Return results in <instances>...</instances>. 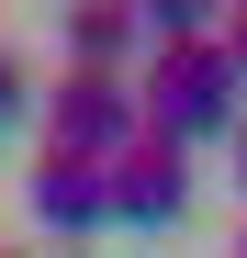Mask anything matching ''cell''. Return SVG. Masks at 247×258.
I'll use <instances>...</instances> for the list:
<instances>
[{"instance_id":"cell-1","label":"cell","mask_w":247,"mask_h":258,"mask_svg":"<svg viewBox=\"0 0 247 258\" xmlns=\"http://www.w3.org/2000/svg\"><path fill=\"white\" fill-rule=\"evenodd\" d=\"M135 112H146L157 146L202 157V146H225L236 123H247V79H236V56L214 45V34H202V45H157L135 68Z\"/></svg>"},{"instance_id":"cell-2","label":"cell","mask_w":247,"mask_h":258,"mask_svg":"<svg viewBox=\"0 0 247 258\" xmlns=\"http://www.w3.org/2000/svg\"><path fill=\"white\" fill-rule=\"evenodd\" d=\"M34 112H45V146H56V157H90V168H112L124 146L146 135L124 68H56L45 90H34Z\"/></svg>"},{"instance_id":"cell-3","label":"cell","mask_w":247,"mask_h":258,"mask_svg":"<svg viewBox=\"0 0 247 258\" xmlns=\"http://www.w3.org/2000/svg\"><path fill=\"white\" fill-rule=\"evenodd\" d=\"M23 213H34L56 247H90V236L112 225V180H101L90 157H56V146H34V168H23Z\"/></svg>"},{"instance_id":"cell-4","label":"cell","mask_w":247,"mask_h":258,"mask_svg":"<svg viewBox=\"0 0 247 258\" xmlns=\"http://www.w3.org/2000/svg\"><path fill=\"white\" fill-rule=\"evenodd\" d=\"M101 180H112V225H135V236H157V225H180V213H191V157L157 146V135H135Z\"/></svg>"},{"instance_id":"cell-5","label":"cell","mask_w":247,"mask_h":258,"mask_svg":"<svg viewBox=\"0 0 247 258\" xmlns=\"http://www.w3.org/2000/svg\"><path fill=\"white\" fill-rule=\"evenodd\" d=\"M56 45H68V68H124V79H135V56H146V34H135V0H68Z\"/></svg>"},{"instance_id":"cell-6","label":"cell","mask_w":247,"mask_h":258,"mask_svg":"<svg viewBox=\"0 0 247 258\" xmlns=\"http://www.w3.org/2000/svg\"><path fill=\"white\" fill-rule=\"evenodd\" d=\"M135 34H146V56L157 45H202L214 34V0H135Z\"/></svg>"},{"instance_id":"cell-7","label":"cell","mask_w":247,"mask_h":258,"mask_svg":"<svg viewBox=\"0 0 247 258\" xmlns=\"http://www.w3.org/2000/svg\"><path fill=\"white\" fill-rule=\"evenodd\" d=\"M34 90H45V79L23 68V45H0V135H12V123L34 112Z\"/></svg>"},{"instance_id":"cell-8","label":"cell","mask_w":247,"mask_h":258,"mask_svg":"<svg viewBox=\"0 0 247 258\" xmlns=\"http://www.w3.org/2000/svg\"><path fill=\"white\" fill-rule=\"evenodd\" d=\"M214 45H225V56H236V79H247V12H236V23H214Z\"/></svg>"},{"instance_id":"cell-9","label":"cell","mask_w":247,"mask_h":258,"mask_svg":"<svg viewBox=\"0 0 247 258\" xmlns=\"http://www.w3.org/2000/svg\"><path fill=\"white\" fill-rule=\"evenodd\" d=\"M225 157H236V202H247V123H236V135H225Z\"/></svg>"},{"instance_id":"cell-10","label":"cell","mask_w":247,"mask_h":258,"mask_svg":"<svg viewBox=\"0 0 247 258\" xmlns=\"http://www.w3.org/2000/svg\"><path fill=\"white\" fill-rule=\"evenodd\" d=\"M236 12H247V0H214V23H236Z\"/></svg>"},{"instance_id":"cell-11","label":"cell","mask_w":247,"mask_h":258,"mask_svg":"<svg viewBox=\"0 0 247 258\" xmlns=\"http://www.w3.org/2000/svg\"><path fill=\"white\" fill-rule=\"evenodd\" d=\"M56 258H90V247H56Z\"/></svg>"},{"instance_id":"cell-12","label":"cell","mask_w":247,"mask_h":258,"mask_svg":"<svg viewBox=\"0 0 247 258\" xmlns=\"http://www.w3.org/2000/svg\"><path fill=\"white\" fill-rule=\"evenodd\" d=\"M236 258H247V225H236Z\"/></svg>"},{"instance_id":"cell-13","label":"cell","mask_w":247,"mask_h":258,"mask_svg":"<svg viewBox=\"0 0 247 258\" xmlns=\"http://www.w3.org/2000/svg\"><path fill=\"white\" fill-rule=\"evenodd\" d=\"M0 258H23V247H0Z\"/></svg>"}]
</instances>
